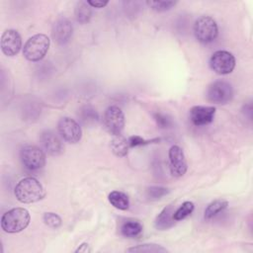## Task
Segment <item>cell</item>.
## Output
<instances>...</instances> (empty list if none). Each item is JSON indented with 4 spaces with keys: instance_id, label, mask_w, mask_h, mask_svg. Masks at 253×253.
I'll use <instances>...</instances> for the list:
<instances>
[{
    "instance_id": "cell-4",
    "label": "cell",
    "mask_w": 253,
    "mask_h": 253,
    "mask_svg": "<svg viewBox=\"0 0 253 253\" xmlns=\"http://www.w3.org/2000/svg\"><path fill=\"white\" fill-rule=\"evenodd\" d=\"M194 35L203 43L213 42L218 35V27L215 20L210 16L198 18L194 24Z\"/></svg>"
},
{
    "instance_id": "cell-18",
    "label": "cell",
    "mask_w": 253,
    "mask_h": 253,
    "mask_svg": "<svg viewBox=\"0 0 253 253\" xmlns=\"http://www.w3.org/2000/svg\"><path fill=\"white\" fill-rule=\"evenodd\" d=\"M75 17L80 24L88 23L92 17L91 6L84 1L78 2L75 7Z\"/></svg>"
},
{
    "instance_id": "cell-17",
    "label": "cell",
    "mask_w": 253,
    "mask_h": 253,
    "mask_svg": "<svg viewBox=\"0 0 253 253\" xmlns=\"http://www.w3.org/2000/svg\"><path fill=\"white\" fill-rule=\"evenodd\" d=\"M109 202L116 209L121 211H126L129 207V200L126 194L121 191H113L109 194Z\"/></svg>"
},
{
    "instance_id": "cell-27",
    "label": "cell",
    "mask_w": 253,
    "mask_h": 253,
    "mask_svg": "<svg viewBox=\"0 0 253 253\" xmlns=\"http://www.w3.org/2000/svg\"><path fill=\"white\" fill-rule=\"evenodd\" d=\"M127 141H128L129 147H134V146H140V145H145V144L152 143V142H155V141H159V138H155V139H151V140H145L144 138H142L138 135H132V136L127 138Z\"/></svg>"
},
{
    "instance_id": "cell-6",
    "label": "cell",
    "mask_w": 253,
    "mask_h": 253,
    "mask_svg": "<svg viewBox=\"0 0 253 253\" xmlns=\"http://www.w3.org/2000/svg\"><path fill=\"white\" fill-rule=\"evenodd\" d=\"M233 97V89L231 84L223 80L212 82L207 90V98L214 104H226Z\"/></svg>"
},
{
    "instance_id": "cell-23",
    "label": "cell",
    "mask_w": 253,
    "mask_h": 253,
    "mask_svg": "<svg viewBox=\"0 0 253 253\" xmlns=\"http://www.w3.org/2000/svg\"><path fill=\"white\" fill-rule=\"evenodd\" d=\"M146 4L156 12H165L173 8L177 2L175 1H147Z\"/></svg>"
},
{
    "instance_id": "cell-5",
    "label": "cell",
    "mask_w": 253,
    "mask_h": 253,
    "mask_svg": "<svg viewBox=\"0 0 253 253\" xmlns=\"http://www.w3.org/2000/svg\"><path fill=\"white\" fill-rule=\"evenodd\" d=\"M102 123L106 130L113 136L121 134L125 126V115L118 106H110L104 112Z\"/></svg>"
},
{
    "instance_id": "cell-19",
    "label": "cell",
    "mask_w": 253,
    "mask_h": 253,
    "mask_svg": "<svg viewBox=\"0 0 253 253\" xmlns=\"http://www.w3.org/2000/svg\"><path fill=\"white\" fill-rule=\"evenodd\" d=\"M228 206L227 201L222 200V199H217L212 201L211 204H209V206L207 207V209L205 210V218L206 219H211L213 216H215L217 213H219L220 211H222L224 209H226V207Z\"/></svg>"
},
{
    "instance_id": "cell-29",
    "label": "cell",
    "mask_w": 253,
    "mask_h": 253,
    "mask_svg": "<svg viewBox=\"0 0 253 253\" xmlns=\"http://www.w3.org/2000/svg\"><path fill=\"white\" fill-rule=\"evenodd\" d=\"M87 3L91 6V7H95V8H103L105 7L109 1H92V0H89L87 1Z\"/></svg>"
},
{
    "instance_id": "cell-8",
    "label": "cell",
    "mask_w": 253,
    "mask_h": 253,
    "mask_svg": "<svg viewBox=\"0 0 253 253\" xmlns=\"http://www.w3.org/2000/svg\"><path fill=\"white\" fill-rule=\"evenodd\" d=\"M21 161L29 170H39L45 164L43 150L35 145H27L21 150Z\"/></svg>"
},
{
    "instance_id": "cell-30",
    "label": "cell",
    "mask_w": 253,
    "mask_h": 253,
    "mask_svg": "<svg viewBox=\"0 0 253 253\" xmlns=\"http://www.w3.org/2000/svg\"><path fill=\"white\" fill-rule=\"evenodd\" d=\"M76 253L78 252H84V253H87V252H91V248L89 246L88 243H82L76 250H75Z\"/></svg>"
},
{
    "instance_id": "cell-13",
    "label": "cell",
    "mask_w": 253,
    "mask_h": 253,
    "mask_svg": "<svg viewBox=\"0 0 253 253\" xmlns=\"http://www.w3.org/2000/svg\"><path fill=\"white\" fill-rule=\"evenodd\" d=\"M40 141L42 148L50 155L56 156L63 152V143L61 139L51 130H44L41 133Z\"/></svg>"
},
{
    "instance_id": "cell-16",
    "label": "cell",
    "mask_w": 253,
    "mask_h": 253,
    "mask_svg": "<svg viewBox=\"0 0 253 253\" xmlns=\"http://www.w3.org/2000/svg\"><path fill=\"white\" fill-rule=\"evenodd\" d=\"M128 141L126 137H124L122 134L114 135L112 141H111V149L113 153L118 157H124L128 152Z\"/></svg>"
},
{
    "instance_id": "cell-12",
    "label": "cell",
    "mask_w": 253,
    "mask_h": 253,
    "mask_svg": "<svg viewBox=\"0 0 253 253\" xmlns=\"http://www.w3.org/2000/svg\"><path fill=\"white\" fill-rule=\"evenodd\" d=\"M72 33L73 27L70 21L65 18H60L53 24L51 35L54 42L58 44H65L70 41Z\"/></svg>"
},
{
    "instance_id": "cell-11",
    "label": "cell",
    "mask_w": 253,
    "mask_h": 253,
    "mask_svg": "<svg viewBox=\"0 0 253 253\" xmlns=\"http://www.w3.org/2000/svg\"><path fill=\"white\" fill-rule=\"evenodd\" d=\"M170 172L174 177H182L187 172V161L183 149L179 145H173L169 149Z\"/></svg>"
},
{
    "instance_id": "cell-25",
    "label": "cell",
    "mask_w": 253,
    "mask_h": 253,
    "mask_svg": "<svg viewBox=\"0 0 253 253\" xmlns=\"http://www.w3.org/2000/svg\"><path fill=\"white\" fill-rule=\"evenodd\" d=\"M43 222L51 228H57L62 223L60 216L54 212H45L43 214Z\"/></svg>"
},
{
    "instance_id": "cell-10",
    "label": "cell",
    "mask_w": 253,
    "mask_h": 253,
    "mask_svg": "<svg viewBox=\"0 0 253 253\" xmlns=\"http://www.w3.org/2000/svg\"><path fill=\"white\" fill-rule=\"evenodd\" d=\"M22 47L20 34L13 29L6 30L1 37V50L7 56L16 55Z\"/></svg>"
},
{
    "instance_id": "cell-24",
    "label": "cell",
    "mask_w": 253,
    "mask_h": 253,
    "mask_svg": "<svg viewBox=\"0 0 253 253\" xmlns=\"http://www.w3.org/2000/svg\"><path fill=\"white\" fill-rule=\"evenodd\" d=\"M169 189L165 187H160V186H153L147 189L146 191V196L149 200L151 201H156L158 199H161L162 197L166 196L169 193Z\"/></svg>"
},
{
    "instance_id": "cell-7",
    "label": "cell",
    "mask_w": 253,
    "mask_h": 253,
    "mask_svg": "<svg viewBox=\"0 0 253 253\" xmlns=\"http://www.w3.org/2000/svg\"><path fill=\"white\" fill-rule=\"evenodd\" d=\"M210 66L216 74H229L235 67V57L229 51L217 50L211 56Z\"/></svg>"
},
{
    "instance_id": "cell-22",
    "label": "cell",
    "mask_w": 253,
    "mask_h": 253,
    "mask_svg": "<svg viewBox=\"0 0 253 253\" xmlns=\"http://www.w3.org/2000/svg\"><path fill=\"white\" fill-rule=\"evenodd\" d=\"M194 204L190 201H187V202H184L175 211H174V219L176 221L178 220H182L184 218H186L187 216H189L193 211H194Z\"/></svg>"
},
{
    "instance_id": "cell-20",
    "label": "cell",
    "mask_w": 253,
    "mask_h": 253,
    "mask_svg": "<svg viewBox=\"0 0 253 253\" xmlns=\"http://www.w3.org/2000/svg\"><path fill=\"white\" fill-rule=\"evenodd\" d=\"M142 232V225L138 221L130 220L126 221L122 225L121 233L125 237H135L138 236Z\"/></svg>"
},
{
    "instance_id": "cell-3",
    "label": "cell",
    "mask_w": 253,
    "mask_h": 253,
    "mask_svg": "<svg viewBox=\"0 0 253 253\" xmlns=\"http://www.w3.org/2000/svg\"><path fill=\"white\" fill-rule=\"evenodd\" d=\"M50 44L49 38L44 34H37L31 37L23 47V54L29 61H40L46 54Z\"/></svg>"
},
{
    "instance_id": "cell-28",
    "label": "cell",
    "mask_w": 253,
    "mask_h": 253,
    "mask_svg": "<svg viewBox=\"0 0 253 253\" xmlns=\"http://www.w3.org/2000/svg\"><path fill=\"white\" fill-rule=\"evenodd\" d=\"M154 118H155L157 124H158L161 127H168V126H170V125H171L170 119H168L167 116H165V115H163V114L157 113V114L154 115Z\"/></svg>"
},
{
    "instance_id": "cell-14",
    "label": "cell",
    "mask_w": 253,
    "mask_h": 253,
    "mask_svg": "<svg viewBox=\"0 0 253 253\" xmlns=\"http://www.w3.org/2000/svg\"><path fill=\"white\" fill-rule=\"evenodd\" d=\"M214 114H215L214 107L194 106L190 110V120L197 126H206L212 122Z\"/></svg>"
},
{
    "instance_id": "cell-2",
    "label": "cell",
    "mask_w": 253,
    "mask_h": 253,
    "mask_svg": "<svg viewBox=\"0 0 253 253\" xmlns=\"http://www.w3.org/2000/svg\"><path fill=\"white\" fill-rule=\"evenodd\" d=\"M31 214L24 208H14L1 217V227L7 233H17L24 230L30 223Z\"/></svg>"
},
{
    "instance_id": "cell-26",
    "label": "cell",
    "mask_w": 253,
    "mask_h": 253,
    "mask_svg": "<svg viewBox=\"0 0 253 253\" xmlns=\"http://www.w3.org/2000/svg\"><path fill=\"white\" fill-rule=\"evenodd\" d=\"M82 120L84 123H90V122H96L98 120V115L96 113V111L89 107V106H86L82 109Z\"/></svg>"
},
{
    "instance_id": "cell-9",
    "label": "cell",
    "mask_w": 253,
    "mask_h": 253,
    "mask_svg": "<svg viewBox=\"0 0 253 253\" xmlns=\"http://www.w3.org/2000/svg\"><path fill=\"white\" fill-rule=\"evenodd\" d=\"M60 137L68 143H77L82 137V129L79 124L71 118H61L57 124Z\"/></svg>"
},
{
    "instance_id": "cell-15",
    "label": "cell",
    "mask_w": 253,
    "mask_h": 253,
    "mask_svg": "<svg viewBox=\"0 0 253 253\" xmlns=\"http://www.w3.org/2000/svg\"><path fill=\"white\" fill-rule=\"evenodd\" d=\"M173 215H174V211L171 206L164 208L161 211V212L156 216V219L154 221L155 227L159 230H164L171 227L176 221Z\"/></svg>"
},
{
    "instance_id": "cell-21",
    "label": "cell",
    "mask_w": 253,
    "mask_h": 253,
    "mask_svg": "<svg viewBox=\"0 0 253 253\" xmlns=\"http://www.w3.org/2000/svg\"><path fill=\"white\" fill-rule=\"evenodd\" d=\"M127 252H146V253H159L168 252V250L157 244H139L126 250Z\"/></svg>"
},
{
    "instance_id": "cell-1",
    "label": "cell",
    "mask_w": 253,
    "mask_h": 253,
    "mask_svg": "<svg viewBox=\"0 0 253 253\" xmlns=\"http://www.w3.org/2000/svg\"><path fill=\"white\" fill-rule=\"evenodd\" d=\"M15 197L23 204H32L44 198L42 185L34 177H27L18 182L15 187Z\"/></svg>"
}]
</instances>
